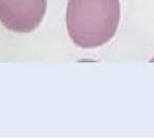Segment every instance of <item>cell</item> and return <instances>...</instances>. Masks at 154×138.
I'll return each mask as SVG.
<instances>
[{
	"label": "cell",
	"instance_id": "cell-1",
	"mask_svg": "<svg viewBox=\"0 0 154 138\" xmlns=\"http://www.w3.org/2000/svg\"><path fill=\"white\" fill-rule=\"evenodd\" d=\"M121 19L120 0H69L66 27L81 48L100 47L116 34Z\"/></svg>",
	"mask_w": 154,
	"mask_h": 138
},
{
	"label": "cell",
	"instance_id": "cell-2",
	"mask_svg": "<svg viewBox=\"0 0 154 138\" xmlns=\"http://www.w3.org/2000/svg\"><path fill=\"white\" fill-rule=\"evenodd\" d=\"M47 0H0V22L8 30L30 33L44 19Z\"/></svg>",
	"mask_w": 154,
	"mask_h": 138
}]
</instances>
